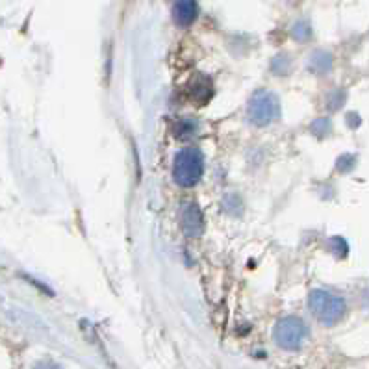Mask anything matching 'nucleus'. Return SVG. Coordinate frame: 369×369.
Listing matches in <instances>:
<instances>
[{"label":"nucleus","instance_id":"nucleus-1","mask_svg":"<svg viewBox=\"0 0 369 369\" xmlns=\"http://www.w3.org/2000/svg\"><path fill=\"white\" fill-rule=\"evenodd\" d=\"M308 308L314 317L325 327L340 323L347 314V303L344 297L330 293L327 290H315L308 297Z\"/></svg>","mask_w":369,"mask_h":369},{"label":"nucleus","instance_id":"nucleus-2","mask_svg":"<svg viewBox=\"0 0 369 369\" xmlns=\"http://www.w3.org/2000/svg\"><path fill=\"white\" fill-rule=\"evenodd\" d=\"M204 172V158L197 148H182L175 158L172 177L175 182L182 187L197 186Z\"/></svg>","mask_w":369,"mask_h":369},{"label":"nucleus","instance_id":"nucleus-3","mask_svg":"<svg viewBox=\"0 0 369 369\" xmlns=\"http://www.w3.org/2000/svg\"><path fill=\"white\" fill-rule=\"evenodd\" d=\"M308 338V327L303 320L290 315L276 323L275 327V341L281 349L299 351L303 344Z\"/></svg>","mask_w":369,"mask_h":369},{"label":"nucleus","instance_id":"nucleus-4","mask_svg":"<svg viewBox=\"0 0 369 369\" xmlns=\"http://www.w3.org/2000/svg\"><path fill=\"white\" fill-rule=\"evenodd\" d=\"M249 119L251 123L256 124V127H266V124H271L273 121L279 119L281 115V104H279V99L271 91H266V89H260L258 93H254L252 100L249 102Z\"/></svg>","mask_w":369,"mask_h":369},{"label":"nucleus","instance_id":"nucleus-5","mask_svg":"<svg viewBox=\"0 0 369 369\" xmlns=\"http://www.w3.org/2000/svg\"><path fill=\"white\" fill-rule=\"evenodd\" d=\"M182 230L186 236L199 238L204 232V216L197 204H187L182 212Z\"/></svg>","mask_w":369,"mask_h":369},{"label":"nucleus","instance_id":"nucleus-6","mask_svg":"<svg viewBox=\"0 0 369 369\" xmlns=\"http://www.w3.org/2000/svg\"><path fill=\"white\" fill-rule=\"evenodd\" d=\"M199 4L193 0H182V2H175L172 6V19L180 28L192 26L197 20Z\"/></svg>","mask_w":369,"mask_h":369},{"label":"nucleus","instance_id":"nucleus-7","mask_svg":"<svg viewBox=\"0 0 369 369\" xmlns=\"http://www.w3.org/2000/svg\"><path fill=\"white\" fill-rule=\"evenodd\" d=\"M312 65H314V69L317 73H325V71L330 69V65H332V59H330L329 54L325 52H320V54L312 58Z\"/></svg>","mask_w":369,"mask_h":369},{"label":"nucleus","instance_id":"nucleus-8","mask_svg":"<svg viewBox=\"0 0 369 369\" xmlns=\"http://www.w3.org/2000/svg\"><path fill=\"white\" fill-rule=\"evenodd\" d=\"M34 369H62L58 364L54 362H40V364H35Z\"/></svg>","mask_w":369,"mask_h":369},{"label":"nucleus","instance_id":"nucleus-9","mask_svg":"<svg viewBox=\"0 0 369 369\" xmlns=\"http://www.w3.org/2000/svg\"><path fill=\"white\" fill-rule=\"evenodd\" d=\"M362 303H364V308H368V310H369V290L365 291L364 297H362Z\"/></svg>","mask_w":369,"mask_h":369}]
</instances>
